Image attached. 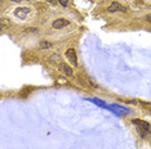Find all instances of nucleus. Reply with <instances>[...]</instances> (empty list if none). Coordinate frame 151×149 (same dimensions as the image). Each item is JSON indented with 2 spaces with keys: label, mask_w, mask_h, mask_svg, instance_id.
Masks as SVG:
<instances>
[{
  "label": "nucleus",
  "mask_w": 151,
  "mask_h": 149,
  "mask_svg": "<svg viewBox=\"0 0 151 149\" xmlns=\"http://www.w3.org/2000/svg\"><path fill=\"white\" fill-rule=\"evenodd\" d=\"M66 58L73 66H75V67L78 66V58H76V51H75V49H67L66 50Z\"/></svg>",
  "instance_id": "obj_2"
},
{
  "label": "nucleus",
  "mask_w": 151,
  "mask_h": 149,
  "mask_svg": "<svg viewBox=\"0 0 151 149\" xmlns=\"http://www.w3.org/2000/svg\"><path fill=\"white\" fill-rule=\"evenodd\" d=\"M121 11H124V8L121 6L119 3H113L111 5L107 6V12H110V13H115V12H121Z\"/></svg>",
  "instance_id": "obj_4"
},
{
  "label": "nucleus",
  "mask_w": 151,
  "mask_h": 149,
  "mask_svg": "<svg viewBox=\"0 0 151 149\" xmlns=\"http://www.w3.org/2000/svg\"><path fill=\"white\" fill-rule=\"evenodd\" d=\"M68 25H70V21H67L65 18H60V19H56L53 23H52V27L56 28V30H61V28L66 27Z\"/></svg>",
  "instance_id": "obj_3"
},
{
  "label": "nucleus",
  "mask_w": 151,
  "mask_h": 149,
  "mask_svg": "<svg viewBox=\"0 0 151 149\" xmlns=\"http://www.w3.org/2000/svg\"><path fill=\"white\" fill-rule=\"evenodd\" d=\"M145 19H146V21H147V22H149V23H151V14H149V15H146V18H145Z\"/></svg>",
  "instance_id": "obj_11"
},
{
  "label": "nucleus",
  "mask_w": 151,
  "mask_h": 149,
  "mask_svg": "<svg viewBox=\"0 0 151 149\" xmlns=\"http://www.w3.org/2000/svg\"><path fill=\"white\" fill-rule=\"evenodd\" d=\"M60 3H61V5H62V6H67L68 0H60Z\"/></svg>",
  "instance_id": "obj_10"
},
{
  "label": "nucleus",
  "mask_w": 151,
  "mask_h": 149,
  "mask_svg": "<svg viewBox=\"0 0 151 149\" xmlns=\"http://www.w3.org/2000/svg\"><path fill=\"white\" fill-rule=\"evenodd\" d=\"M27 13H30V9L28 8H18V9H16V15H18V17H21V18H25Z\"/></svg>",
  "instance_id": "obj_6"
},
{
  "label": "nucleus",
  "mask_w": 151,
  "mask_h": 149,
  "mask_svg": "<svg viewBox=\"0 0 151 149\" xmlns=\"http://www.w3.org/2000/svg\"><path fill=\"white\" fill-rule=\"evenodd\" d=\"M1 28H5V27H9V26H11V23L12 22L9 21V19H5V18H1Z\"/></svg>",
  "instance_id": "obj_8"
},
{
  "label": "nucleus",
  "mask_w": 151,
  "mask_h": 149,
  "mask_svg": "<svg viewBox=\"0 0 151 149\" xmlns=\"http://www.w3.org/2000/svg\"><path fill=\"white\" fill-rule=\"evenodd\" d=\"M60 68H62V71H63V72H65V74H66V76H73V74H74V71H73V68H71V67L68 66V64L61 63Z\"/></svg>",
  "instance_id": "obj_5"
},
{
  "label": "nucleus",
  "mask_w": 151,
  "mask_h": 149,
  "mask_svg": "<svg viewBox=\"0 0 151 149\" xmlns=\"http://www.w3.org/2000/svg\"><path fill=\"white\" fill-rule=\"evenodd\" d=\"M133 124L137 125V130L141 132L142 136H145L146 134H151V126L150 124H147L146 121H142V119H133Z\"/></svg>",
  "instance_id": "obj_1"
},
{
  "label": "nucleus",
  "mask_w": 151,
  "mask_h": 149,
  "mask_svg": "<svg viewBox=\"0 0 151 149\" xmlns=\"http://www.w3.org/2000/svg\"><path fill=\"white\" fill-rule=\"evenodd\" d=\"M25 34H31V32H38V28H34V27H30V28H25L24 30Z\"/></svg>",
  "instance_id": "obj_9"
},
{
  "label": "nucleus",
  "mask_w": 151,
  "mask_h": 149,
  "mask_svg": "<svg viewBox=\"0 0 151 149\" xmlns=\"http://www.w3.org/2000/svg\"><path fill=\"white\" fill-rule=\"evenodd\" d=\"M52 44L49 43V41H41L40 44H39V48L40 49H48V48H51Z\"/></svg>",
  "instance_id": "obj_7"
}]
</instances>
